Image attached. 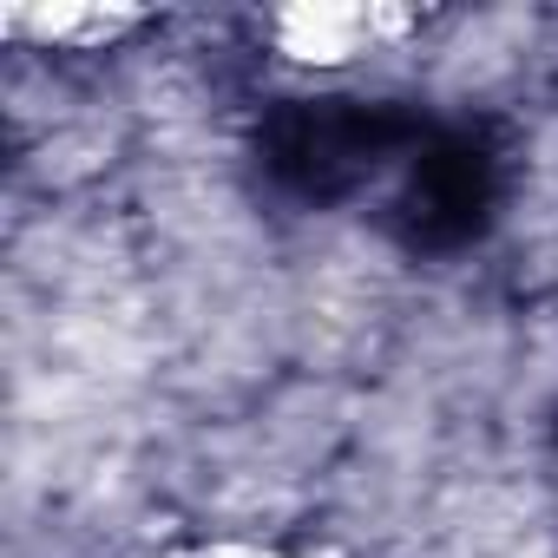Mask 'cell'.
<instances>
[{
    "label": "cell",
    "instance_id": "1",
    "mask_svg": "<svg viewBox=\"0 0 558 558\" xmlns=\"http://www.w3.org/2000/svg\"><path fill=\"white\" fill-rule=\"evenodd\" d=\"M427 132L408 99H283L256 125V165L296 204H342L388 158L421 151Z\"/></svg>",
    "mask_w": 558,
    "mask_h": 558
},
{
    "label": "cell",
    "instance_id": "2",
    "mask_svg": "<svg viewBox=\"0 0 558 558\" xmlns=\"http://www.w3.org/2000/svg\"><path fill=\"white\" fill-rule=\"evenodd\" d=\"M499 204V151L480 125H434L408 165V191L395 204V236L414 256L466 250Z\"/></svg>",
    "mask_w": 558,
    "mask_h": 558
},
{
    "label": "cell",
    "instance_id": "3",
    "mask_svg": "<svg viewBox=\"0 0 558 558\" xmlns=\"http://www.w3.org/2000/svg\"><path fill=\"white\" fill-rule=\"evenodd\" d=\"M551 440H558V414H551Z\"/></svg>",
    "mask_w": 558,
    "mask_h": 558
}]
</instances>
